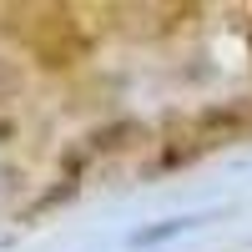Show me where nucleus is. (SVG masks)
<instances>
[{"label":"nucleus","mask_w":252,"mask_h":252,"mask_svg":"<svg viewBox=\"0 0 252 252\" xmlns=\"http://www.w3.org/2000/svg\"><path fill=\"white\" fill-rule=\"evenodd\" d=\"M31 46H35V61L46 71H71L86 56V35H81L71 10H46V20L31 26Z\"/></svg>","instance_id":"f257e3e1"},{"label":"nucleus","mask_w":252,"mask_h":252,"mask_svg":"<svg viewBox=\"0 0 252 252\" xmlns=\"http://www.w3.org/2000/svg\"><path fill=\"white\" fill-rule=\"evenodd\" d=\"M141 136L136 121H116V126H101V131L91 136V146H101V152H121V146H131Z\"/></svg>","instance_id":"f03ea898"},{"label":"nucleus","mask_w":252,"mask_h":252,"mask_svg":"<svg viewBox=\"0 0 252 252\" xmlns=\"http://www.w3.org/2000/svg\"><path fill=\"white\" fill-rule=\"evenodd\" d=\"M182 227H192V217H172V222H161V227H152V232H136V242H161V237H172V232H182Z\"/></svg>","instance_id":"7ed1b4c3"},{"label":"nucleus","mask_w":252,"mask_h":252,"mask_svg":"<svg viewBox=\"0 0 252 252\" xmlns=\"http://www.w3.org/2000/svg\"><path fill=\"white\" fill-rule=\"evenodd\" d=\"M202 121H207V126H222V131H237V126H242V111H207Z\"/></svg>","instance_id":"20e7f679"}]
</instances>
